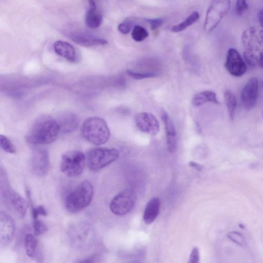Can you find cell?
I'll use <instances>...</instances> for the list:
<instances>
[{"label": "cell", "instance_id": "obj_30", "mask_svg": "<svg viewBox=\"0 0 263 263\" xmlns=\"http://www.w3.org/2000/svg\"><path fill=\"white\" fill-rule=\"evenodd\" d=\"M128 74L133 79L136 80H141L145 78H151L156 77L157 76L156 73L152 72L142 73L136 72L131 70L127 71Z\"/></svg>", "mask_w": 263, "mask_h": 263}, {"label": "cell", "instance_id": "obj_18", "mask_svg": "<svg viewBox=\"0 0 263 263\" xmlns=\"http://www.w3.org/2000/svg\"><path fill=\"white\" fill-rule=\"evenodd\" d=\"M241 41L246 50L254 52L259 49L262 44L256 28L252 27L244 31L242 34Z\"/></svg>", "mask_w": 263, "mask_h": 263}, {"label": "cell", "instance_id": "obj_34", "mask_svg": "<svg viewBox=\"0 0 263 263\" xmlns=\"http://www.w3.org/2000/svg\"><path fill=\"white\" fill-rule=\"evenodd\" d=\"M132 25V24L130 22L125 21L119 25L118 29L121 33L128 34L130 32Z\"/></svg>", "mask_w": 263, "mask_h": 263}, {"label": "cell", "instance_id": "obj_17", "mask_svg": "<svg viewBox=\"0 0 263 263\" xmlns=\"http://www.w3.org/2000/svg\"><path fill=\"white\" fill-rule=\"evenodd\" d=\"M70 38L76 44L87 48L105 46L108 44L106 40L83 33H73L70 36Z\"/></svg>", "mask_w": 263, "mask_h": 263}, {"label": "cell", "instance_id": "obj_22", "mask_svg": "<svg viewBox=\"0 0 263 263\" xmlns=\"http://www.w3.org/2000/svg\"><path fill=\"white\" fill-rule=\"evenodd\" d=\"M192 102L195 107L202 106V105L208 102L219 104L215 93L210 91H204L195 94L192 99Z\"/></svg>", "mask_w": 263, "mask_h": 263}, {"label": "cell", "instance_id": "obj_33", "mask_svg": "<svg viewBox=\"0 0 263 263\" xmlns=\"http://www.w3.org/2000/svg\"><path fill=\"white\" fill-rule=\"evenodd\" d=\"M31 215L33 220L38 219L39 216L41 215L47 216L48 212L46 208L43 206H40L34 208L31 206Z\"/></svg>", "mask_w": 263, "mask_h": 263}, {"label": "cell", "instance_id": "obj_8", "mask_svg": "<svg viewBox=\"0 0 263 263\" xmlns=\"http://www.w3.org/2000/svg\"><path fill=\"white\" fill-rule=\"evenodd\" d=\"M230 0H214L207 12L204 28L207 33H211L229 13Z\"/></svg>", "mask_w": 263, "mask_h": 263}, {"label": "cell", "instance_id": "obj_14", "mask_svg": "<svg viewBox=\"0 0 263 263\" xmlns=\"http://www.w3.org/2000/svg\"><path fill=\"white\" fill-rule=\"evenodd\" d=\"M16 232V225L12 217L5 212L0 215V235L1 245L6 246L14 239Z\"/></svg>", "mask_w": 263, "mask_h": 263}, {"label": "cell", "instance_id": "obj_36", "mask_svg": "<svg viewBox=\"0 0 263 263\" xmlns=\"http://www.w3.org/2000/svg\"><path fill=\"white\" fill-rule=\"evenodd\" d=\"M199 260V251L197 248L194 247L191 253L190 258H189V263H197Z\"/></svg>", "mask_w": 263, "mask_h": 263}, {"label": "cell", "instance_id": "obj_26", "mask_svg": "<svg viewBox=\"0 0 263 263\" xmlns=\"http://www.w3.org/2000/svg\"><path fill=\"white\" fill-rule=\"evenodd\" d=\"M148 31L140 25L135 26L132 33V38L136 42H142L148 37Z\"/></svg>", "mask_w": 263, "mask_h": 263}, {"label": "cell", "instance_id": "obj_25", "mask_svg": "<svg viewBox=\"0 0 263 263\" xmlns=\"http://www.w3.org/2000/svg\"><path fill=\"white\" fill-rule=\"evenodd\" d=\"M199 18V15L198 12H193L191 15L189 16L184 22L182 23L174 26L171 30L173 32L178 33L181 32L186 29L188 27L192 25L195 23Z\"/></svg>", "mask_w": 263, "mask_h": 263}, {"label": "cell", "instance_id": "obj_39", "mask_svg": "<svg viewBox=\"0 0 263 263\" xmlns=\"http://www.w3.org/2000/svg\"><path fill=\"white\" fill-rule=\"evenodd\" d=\"M189 165H190L192 167L195 168L197 170H201L202 169V166L201 165H200L196 163L191 162L189 164Z\"/></svg>", "mask_w": 263, "mask_h": 263}, {"label": "cell", "instance_id": "obj_13", "mask_svg": "<svg viewBox=\"0 0 263 263\" xmlns=\"http://www.w3.org/2000/svg\"><path fill=\"white\" fill-rule=\"evenodd\" d=\"M259 85L258 79L254 77L250 79L241 92V101L246 110L254 109L257 103Z\"/></svg>", "mask_w": 263, "mask_h": 263}, {"label": "cell", "instance_id": "obj_9", "mask_svg": "<svg viewBox=\"0 0 263 263\" xmlns=\"http://www.w3.org/2000/svg\"><path fill=\"white\" fill-rule=\"evenodd\" d=\"M136 200L135 192L130 189H125L112 199L110 206L111 211L117 215L127 214L133 208Z\"/></svg>", "mask_w": 263, "mask_h": 263}, {"label": "cell", "instance_id": "obj_31", "mask_svg": "<svg viewBox=\"0 0 263 263\" xmlns=\"http://www.w3.org/2000/svg\"><path fill=\"white\" fill-rule=\"evenodd\" d=\"M244 58L247 64L251 66H256L259 63V56L254 51L245 50Z\"/></svg>", "mask_w": 263, "mask_h": 263}, {"label": "cell", "instance_id": "obj_38", "mask_svg": "<svg viewBox=\"0 0 263 263\" xmlns=\"http://www.w3.org/2000/svg\"><path fill=\"white\" fill-rule=\"evenodd\" d=\"M259 22L263 29V8L260 10L258 15Z\"/></svg>", "mask_w": 263, "mask_h": 263}, {"label": "cell", "instance_id": "obj_42", "mask_svg": "<svg viewBox=\"0 0 263 263\" xmlns=\"http://www.w3.org/2000/svg\"><path fill=\"white\" fill-rule=\"evenodd\" d=\"M259 36L261 43H263V29L260 31Z\"/></svg>", "mask_w": 263, "mask_h": 263}, {"label": "cell", "instance_id": "obj_7", "mask_svg": "<svg viewBox=\"0 0 263 263\" xmlns=\"http://www.w3.org/2000/svg\"><path fill=\"white\" fill-rule=\"evenodd\" d=\"M119 155V151L116 149H93L87 154V164L90 170H98L115 162L118 159Z\"/></svg>", "mask_w": 263, "mask_h": 263}, {"label": "cell", "instance_id": "obj_6", "mask_svg": "<svg viewBox=\"0 0 263 263\" xmlns=\"http://www.w3.org/2000/svg\"><path fill=\"white\" fill-rule=\"evenodd\" d=\"M86 163V156L83 153L77 150L69 151L62 156L60 169L68 177H77L82 173Z\"/></svg>", "mask_w": 263, "mask_h": 263}, {"label": "cell", "instance_id": "obj_28", "mask_svg": "<svg viewBox=\"0 0 263 263\" xmlns=\"http://www.w3.org/2000/svg\"><path fill=\"white\" fill-rule=\"evenodd\" d=\"M34 234L36 237L44 235L48 230L47 226L38 219L33 220Z\"/></svg>", "mask_w": 263, "mask_h": 263}, {"label": "cell", "instance_id": "obj_1", "mask_svg": "<svg viewBox=\"0 0 263 263\" xmlns=\"http://www.w3.org/2000/svg\"><path fill=\"white\" fill-rule=\"evenodd\" d=\"M60 132L57 120L43 116L35 121L27 134V141L31 144L45 145L54 143Z\"/></svg>", "mask_w": 263, "mask_h": 263}, {"label": "cell", "instance_id": "obj_43", "mask_svg": "<svg viewBox=\"0 0 263 263\" xmlns=\"http://www.w3.org/2000/svg\"><path fill=\"white\" fill-rule=\"evenodd\" d=\"M262 117L263 118V113H262Z\"/></svg>", "mask_w": 263, "mask_h": 263}, {"label": "cell", "instance_id": "obj_27", "mask_svg": "<svg viewBox=\"0 0 263 263\" xmlns=\"http://www.w3.org/2000/svg\"><path fill=\"white\" fill-rule=\"evenodd\" d=\"M0 145H1V148L7 153L14 154L16 152V149L15 145L4 135H0Z\"/></svg>", "mask_w": 263, "mask_h": 263}, {"label": "cell", "instance_id": "obj_44", "mask_svg": "<svg viewBox=\"0 0 263 263\" xmlns=\"http://www.w3.org/2000/svg\"></svg>", "mask_w": 263, "mask_h": 263}, {"label": "cell", "instance_id": "obj_37", "mask_svg": "<svg viewBox=\"0 0 263 263\" xmlns=\"http://www.w3.org/2000/svg\"><path fill=\"white\" fill-rule=\"evenodd\" d=\"M97 255H94L88 259H85V260L81 261L80 263H90V262H96L97 259Z\"/></svg>", "mask_w": 263, "mask_h": 263}, {"label": "cell", "instance_id": "obj_19", "mask_svg": "<svg viewBox=\"0 0 263 263\" xmlns=\"http://www.w3.org/2000/svg\"><path fill=\"white\" fill-rule=\"evenodd\" d=\"M33 234H27L25 237V248L27 256L37 261H41V250L39 241Z\"/></svg>", "mask_w": 263, "mask_h": 263}, {"label": "cell", "instance_id": "obj_29", "mask_svg": "<svg viewBox=\"0 0 263 263\" xmlns=\"http://www.w3.org/2000/svg\"><path fill=\"white\" fill-rule=\"evenodd\" d=\"M227 237L234 243L240 246H246L247 243L245 238L239 233L233 231V232L228 234Z\"/></svg>", "mask_w": 263, "mask_h": 263}, {"label": "cell", "instance_id": "obj_10", "mask_svg": "<svg viewBox=\"0 0 263 263\" xmlns=\"http://www.w3.org/2000/svg\"><path fill=\"white\" fill-rule=\"evenodd\" d=\"M31 172L37 177H44L50 169V161L48 151L37 149L33 151L30 161Z\"/></svg>", "mask_w": 263, "mask_h": 263}, {"label": "cell", "instance_id": "obj_16", "mask_svg": "<svg viewBox=\"0 0 263 263\" xmlns=\"http://www.w3.org/2000/svg\"><path fill=\"white\" fill-rule=\"evenodd\" d=\"M60 132L64 134L75 131L79 126V120L77 115L71 113L62 114L57 121Z\"/></svg>", "mask_w": 263, "mask_h": 263}, {"label": "cell", "instance_id": "obj_2", "mask_svg": "<svg viewBox=\"0 0 263 263\" xmlns=\"http://www.w3.org/2000/svg\"><path fill=\"white\" fill-rule=\"evenodd\" d=\"M68 235L72 247L82 252L91 250L96 239V230L87 220L72 224L68 229Z\"/></svg>", "mask_w": 263, "mask_h": 263}, {"label": "cell", "instance_id": "obj_4", "mask_svg": "<svg viewBox=\"0 0 263 263\" xmlns=\"http://www.w3.org/2000/svg\"><path fill=\"white\" fill-rule=\"evenodd\" d=\"M1 193L6 206L18 217H24L27 212L28 203L26 200L10 186L7 174L1 167Z\"/></svg>", "mask_w": 263, "mask_h": 263}, {"label": "cell", "instance_id": "obj_11", "mask_svg": "<svg viewBox=\"0 0 263 263\" xmlns=\"http://www.w3.org/2000/svg\"><path fill=\"white\" fill-rule=\"evenodd\" d=\"M134 121L136 127L143 133L155 136L160 131V122L151 113L142 112L137 114Z\"/></svg>", "mask_w": 263, "mask_h": 263}, {"label": "cell", "instance_id": "obj_20", "mask_svg": "<svg viewBox=\"0 0 263 263\" xmlns=\"http://www.w3.org/2000/svg\"><path fill=\"white\" fill-rule=\"evenodd\" d=\"M56 53L71 62L77 60L76 52L74 48L67 42L57 41L54 45Z\"/></svg>", "mask_w": 263, "mask_h": 263}, {"label": "cell", "instance_id": "obj_41", "mask_svg": "<svg viewBox=\"0 0 263 263\" xmlns=\"http://www.w3.org/2000/svg\"><path fill=\"white\" fill-rule=\"evenodd\" d=\"M258 64L261 68L263 69V52L260 54Z\"/></svg>", "mask_w": 263, "mask_h": 263}, {"label": "cell", "instance_id": "obj_40", "mask_svg": "<svg viewBox=\"0 0 263 263\" xmlns=\"http://www.w3.org/2000/svg\"><path fill=\"white\" fill-rule=\"evenodd\" d=\"M98 0H88L91 8H97V1Z\"/></svg>", "mask_w": 263, "mask_h": 263}, {"label": "cell", "instance_id": "obj_5", "mask_svg": "<svg viewBox=\"0 0 263 263\" xmlns=\"http://www.w3.org/2000/svg\"><path fill=\"white\" fill-rule=\"evenodd\" d=\"M94 195L92 184L89 181L81 182L66 199V207L70 213L75 214L82 211L91 203Z\"/></svg>", "mask_w": 263, "mask_h": 263}, {"label": "cell", "instance_id": "obj_12", "mask_svg": "<svg viewBox=\"0 0 263 263\" xmlns=\"http://www.w3.org/2000/svg\"><path fill=\"white\" fill-rule=\"evenodd\" d=\"M225 67L230 74L237 77L244 75L247 70L245 62L235 48H230L228 51Z\"/></svg>", "mask_w": 263, "mask_h": 263}, {"label": "cell", "instance_id": "obj_21", "mask_svg": "<svg viewBox=\"0 0 263 263\" xmlns=\"http://www.w3.org/2000/svg\"><path fill=\"white\" fill-rule=\"evenodd\" d=\"M161 203L160 199L153 198L146 204L143 215V220L145 224L152 223L159 215Z\"/></svg>", "mask_w": 263, "mask_h": 263}, {"label": "cell", "instance_id": "obj_32", "mask_svg": "<svg viewBox=\"0 0 263 263\" xmlns=\"http://www.w3.org/2000/svg\"><path fill=\"white\" fill-rule=\"evenodd\" d=\"M248 5L246 0H237L236 6V12L238 16H241L247 11Z\"/></svg>", "mask_w": 263, "mask_h": 263}, {"label": "cell", "instance_id": "obj_23", "mask_svg": "<svg viewBox=\"0 0 263 263\" xmlns=\"http://www.w3.org/2000/svg\"><path fill=\"white\" fill-rule=\"evenodd\" d=\"M85 22L86 25L89 28L96 29L101 25L103 17L97 8H90L86 15Z\"/></svg>", "mask_w": 263, "mask_h": 263}, {"label": "cell", "instance_id": "obj_24", "mask_svg": "<svg viewBox=\"0 0 263 263\" xmlns=\"http://www.w3.org/2000/svg\"><path fill=\"white\" fill-rule=\"evenodd\" d=\"M224 98L230 118L233 120L237 107V101L232 92L227 90L224 93Z\"/></svg>", "mask_w": 263, "mask_h": 263}, {"label": "cell", "instance_id": "obj_15", "mask_svg": "<svg viewBox=\"0 0 263 263\" xmlns=\"http://www.w3.org/2000/svg\"><path fill=\"white\" fill-rule=\"evenodd\" d=\"M161 118L165 125L167 149L174 153L177 149V133L174 124L169 114L164 110L161 112Z\"/></svg>", "mask_w": 263, "mask_h": 263}, {"label": "cell", "instance_id": "obj_3", "mask_svg": "<svg viewBox=\"0 0 263 263\" xmlns=\"http://www.w3.org/2000/svg\"><path fill=\"white\" fill-rule=\"evenodd\" d=\"M83 138L97 145L106 143L110 139V131L106 121L98 117H92L84 121L81 127Z\"/></svg>", "mask_w": 263, "mask_h": 263}, {"label": "cell", "instance_id": "obj_35", "mask_svg": "<svg viewBox=\"0 0 263 263\" xmlns=\"http://www.w3.org/2000/svg\"><path fill=\"white\" fill-rule=\"evenodd\" d=\"M146 20L147 23L150 24L151 28L153 30L160 27L164 23V20L162 18L146 19Z\"/></svg>", "mask_w": 263, "mask_h": 263}]
</instances>
